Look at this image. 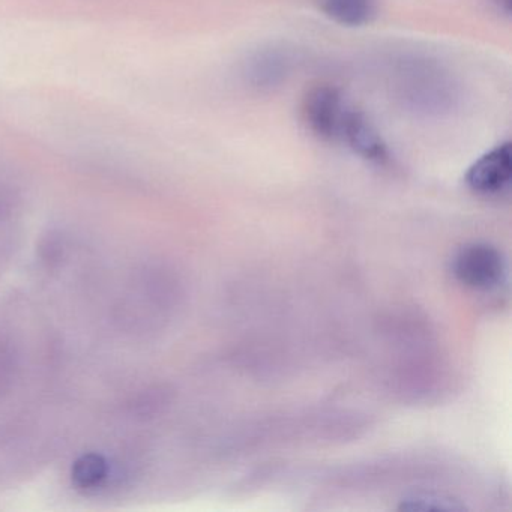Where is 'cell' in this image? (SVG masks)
I'll return each instance as SVG.
<instances>
[{"mask_svg": "<svg viewBox=\"0 0 512 512\" xmlns=\"http://www.w3.org/2000/svg\"><path fill=\"white\" fill-rule=\"evenodd\" d=\"M452 269L464 286L475 290H490L502 283L505 262L502 254L491 245L469 244L458 251Z\"/></svg>", "mask_w": 512, "mask_h": 512, "instance_id": "1", "label": "cell"}, {"mask_svg": "<svg viewBox=\"0 0 512 512\" xmlns=\"http://www.w3.org/2000/svg\"><path fill=\"white\" fill-rule=\"evenodd\" d=\"M346 107L340 92L328 85L314 86L305 95L302 115L311 133L320 139L332 140L340 137Z\"/></svg>", "mask_w": 512, "mask_h": 512, "instance_id": "2", "label": "cell"}, {"mask_svg": "<svg viewBox=\"0 0 512 512\" xmlns=\"http://www.w3.org/2000/svg\"><path fill=\"white\" fill-rule=\"evenodd\" d=\"M512 176L511 143H502L482 155L466 173L470 190L484 196L500 194L509 187Z\"/></svg>", "mask_w": 512, "mask_h": 512, "instance_id": "3", "label": "cell"}, {"mask_svg": "<svg viewBox=\"0 0 512 512\" xmlns=\"http://www.w3.org/2000/svg\"><path fill=\"white\" fill-rule=\"evenodd\" d=\"M340 139L346 140L347 145L365 160L383 163L388 158V152H386L385 143L380 139V134L370 121L356 110H346L344 113Z\"/></svg>", "mask_w": 512, "mask_h": 512, "instance_id": "4", "label": "cell"}, {"mask_svg": "<svg viewBox=\"0 0 512 512\" xmlns=\"http://www.w3.org/2000/svg\"><path fill=\"white\" fill-rule=\"evenodd\" d=\"M323 13L338 25L362 26L374 14V0H320Z\"/></svg>", "mask_w": 512, "mask_h": 512, "instance_id": "5", "label": "cell"}, {"mask_svg": "<svg viewBox=\"0 0 512 512\" xmlns=\"http://www.w3.org/2000/svg\"><path fill=\"white\" fill-rule=\"evenodd\" d=\"M109 475V463L100 454H85L77 458L71 469V479L77 490L92 491L101 487Z\"/></svg>", "mask_w": 512, "mask_h": 512, "instance_id": "6", "label": "cell"}, {"mask_svg": "<svg viewBox=\"0 0 512 512\" xmlns=\"http://www.w3.org/2000/svg\"><path fill=\"white\" fill-rule=\"evenodd\" d=\"M401 508L410 509V511H452V509H463V506L452 502V499H449V497L437 496V494L433 493H422L403 500Z\"/></svg>", "mask_w": 512, "mask_h": 512, "instance_id": "7", "label": "cell"}, {"mask_svg": "<svg viewBox=\"0 0 512 512\" xmlns=\"http://www.w3.org/2000/svg\"><path fill=\"white\" fill-rule=\"evenodd\" d=\"M493 4L496 5L502 13H511V0H493Z\"/></svg>", "mask_w": 512, "mask_h": 512, "instance_id": "8", "label": "cell"}]
</instances>
